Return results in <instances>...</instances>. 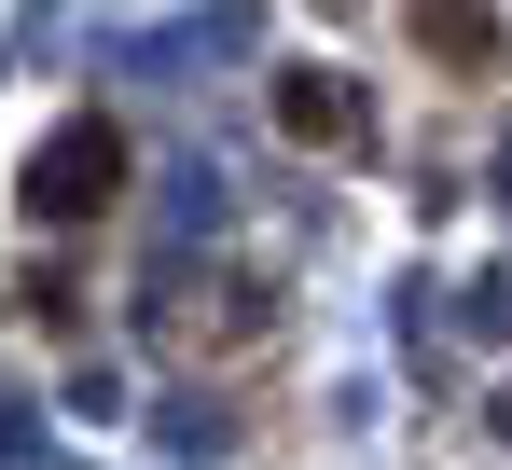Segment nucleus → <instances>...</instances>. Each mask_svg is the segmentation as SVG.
<instances>
[{"instance_id":"2","label":"nucleus","mask_w":512,"mask_h":470,"mask_svg":"<svg viewBox=\"0 0 512 470\" xmlns=\"http://www.w3.org/2000/svg\"><path fill=\"white\" fill-rule=\"evenodd\" d=\"M277 125H291L305 153H346V139H360V97H346V70H277Z\"/></svg>"},{"instance_id":"3","label":"nucleus","mask_w":512,"mask_h":470,"mask_svg":"<svg viewBox=\"0 0 512 470\" xmlns=\"http://www.w3.org/2000/svg\"><path fill=\"white\" fill-rule=\"evenodd\" d=\"M416 42L443 70H499V14H485V0H416Z\"/></svg>"},{"instance_id":"1","label":"nucleus","mask_w":512,"mask_h":470,"mask_svg":"<svg viewBox=\"0 0 512 470\" xmlns=\"http://www.w3.org/2000/svg\"><path fill=\"white\" fill-rule=\"evenodd\" d=\"M111 194H125V125H97V111L28 153V222H97Z\"/></svg>"}]
</instances>
